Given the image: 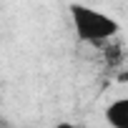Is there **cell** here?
<instances>
[{
    "label": "cell",
    "mask_w": 128,
    "mask_h": 128,
    "mask_svg": "<svg viewBox=\"0 0 128 128\" xmlns=\"http://www.w3.org/2000/svg\"><path fill=\"white\" fill-rule=\"evenodd\" d=\"M106 123L113 128H128V96L116 98L106 108Z\"/></svg>",
    "instance_id": "obj_2"
},
{
    "label": "cell",
    "mask_w": 128,
    "mask_h": 128,
    "mask_svg": "<svg viewBox=\"0 0 128 128\" xmlns=\"http://www.w3.org/2000/svg\"><path fill=\"white\" fill-rule=\"evenodd\" d=\"M68 13H70L73 33H76V38H78L80 43H93V45H98V43H108L110 38H116V35L120 33V23H118L113 15H108V13L93 8V5L73 3V5L68 8Z\"/></svg>",
    "instance_id": "obj_1"
}]
</instances>
